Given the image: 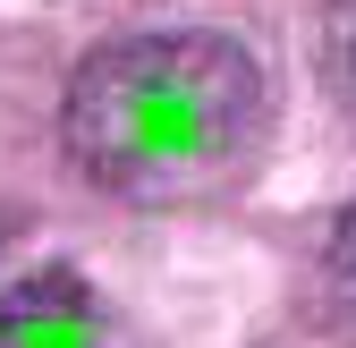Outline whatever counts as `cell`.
<instances>
[{"label": "cell", "mask_w": 356, "mask_h": 348, "mask_svg": "<svg viewBox=\"0 0 356 348\" xmlns=\"http://www.w3.org/2000/svg\"><path fill=\"white\" fill-rule=\"evenodd\" d=\"M272 85L238 34L178 26L85 52L60 102L68 161L119 204H204L263 161Z\"/></svg>", "instance_id": "1"}, {"label": "cell", "mask_w": 356, "mask_h": 348, "mask_svg": "<svg viewBox=\"0 0 356 348\" xmlns=\"http://www.w3.org/2000/svg\"><path fill=\"white\" fill-rule=\"evenodd\" d=\"M0 348H127V323L76 272H26L0 297Z\"/></svg>", "instance_id": "2"}, {"label": "cell", "mask_w": 356, "mask_h": 348, "mask_svg": "<svg viewBox=\"0 0 356 348\" xmlns=\"http://www.w3.org/2000/svg\"><path fill=\"white\" fill-rule=\"evenodd\" d=\"M323 297H331V315L356 331V204L339 212V230H331V246H323Z\"/></svg>", "instance_id": "3"}, {"label": "cell", "mask_w": 356, "mask_h": 348, "mask_svg": "<svg viewBox=\"0 0 356 348\" xmlns=\"http://www.w3.org/2000/svg\"><path fill=\"white\" fill-rule=\"evenodd\" d=\"M323 77L356 111V0H331V17H323Z\"/></svg>", "instance_id": "4"}]
</instances>
